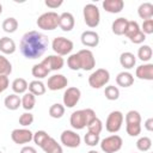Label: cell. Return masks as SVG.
<instances>
[{"label": "cell", "instance_id": "6da1fadb", "mask_svg": "<svg viewBox=\"0 0 153 153\" xmlns=\"http://www.w3.org/2000/svg\"><path fill=\"white\" fill-rule=\"evenodd\" d=\"M48 45H49L48 37L38 31L32 30L23 35L19 43V50L24 57L29 60H35L41 57L45 53Z\"/></svg>", "mask_w": 153, "mask_h": 153}, {"label": "cell", "instance_id": "7a4b0ae2", "mask_svg": "<svg viewBox=\"0 0 153 153\" xmlns=\"http://www.w3.org/2000/svg\"><path fill=\"white\" fill-rule=\"evenodd\" d=\"M96 117L97 116H96V112L93 109H90V108L81 109V110H76V111L72 112L69 123H71L72 128H74L76 130H81L85 127H87L88 123Z\"/></svg>", "mask_w": 153, "mask_h": 153}, {"label": "cell", "instance_id": "3957f363", "mask_svg": "<svg viewBox=\"0 0 153 153\" xmlns=\"http://www.w3.org/2000/svg\"><path fill=\"white\" fill-rule=\"evenodd\" d=\"M126 130L129 136H137L141 133V115L136 110H130L126 114Z\"/></svg>", "mask_w": 153, "mask_h": 153}, {"label": "cell", "instance_id": "277c9868", "mask_svg": "<svg viewBox=\"0 0 153 153\" xmlns=\"http://www.w3.org/2000/svg\"><path fill=\"white\" fill-rule=\"evenodd\" d=\"M59 18H60V14H57L54 11H49V12H45V13L41 14L37 19L36 24L42 30L51 31V30H55L59 26Z\"/></svg>", "mask_w": 153, "mask_h": 153}, {"label": "cell", "instance_id": "5b68a950", "mask_svg": "<svg viewBox=\"0 0 153 153\" xmlns=\"http://www.w3.org/2000/svg\"><path fill=\"white\" fill-rule=\"evenodd\" d=\"M84 14V22L88 27H97L100 22V12L99 8L94 4H87L85 5L82 10Z\"/></svg>", "mask_w": 153, "mask_h": 153}, {"label": "cell", "instance_id": "8992f818", "mask_svg": "<svg viewBox=\"0 0 153 153\" xmlns=\"http://www.w3.org/2000/svg\"><path fill=\"white\" fill-rule=\"evenodd\" d=\"M110 80V73L105 68H98L88 76V84L93 88H100L105 86Z\"/></svg>", "mask_w": 153, "mask_h": 153}, {"label": "cell", "instance_id": "52a82bcc", "mask_svg": "<svg viewBox=\"0 0 153 153\" xmlns=\"http://www.w3.org/2000/svg\"><path fill=\"white\" fill-rule=\"evenodd\" d=\"M99 145H100V149L104 153H116L122 148L123 140L120 135L114 134V135H110L103 139Z\"/></svg>", "mask_w": 153, "mask_h": 153}, {"label": "cell", "instance_id": "ba28073f", "mask_svg": "<svg viewBox=\"0 0 153 153\" xmlns=\"http://www.w3.org/2000/svg\"><path fill=\"white\" fill-rule=\"evenodd\" d=\"M51 48L59 56H65L71 54V51L74 48V44L71 39L66 37H55L51 42Z\"/></svg>", "mask_w": 153, "mask_h": 153}, {"label": "cell", "instance_id": "9c48e42d", "mask_svg": "<svg viewBox=\"0 0 153 153\" xmlns=\"http://www.w3.org/2000/svg\"><path fill=\"white\" fill-rule=\"evenodd\" d=\"M123 121H124V116L121 111L118 110L111 111L108 115V118L105 121V129L109 133H117L122 128Z\"/></svg>", "mask_w": 153, "mask_h": 153}, {"label": "cell", "instance_id": "30bf717a", "mask_svg": "<svg viewBox=\"0 0 153 153\" xmlns=\"http://www.w3.org/2000/svg\"><path fill=\"white\" fill-rule=\"evenodd\" d=\"M79 62H80V68L84 71H91L96 66V59L93 53L90 49H81L78 53Z\"/></svg>", "mask_w": 153, "mask_h": 153}, {"label": "cell", "instance_id": "8fae6325", "mask_svg": "<svg viewBox=\"0 0 153 153\" xmlns=\"http://www.w3.org/2000/svg\"><path fill=\"white\" fill-rule=\"evenodd\" d=\"M32 137H33V133L26 128H17L13 129L11 133V139L17 145L29 143L30 141H32Z\"/></svg>", "mask_w": 153, "mask_h": 153}, {"label": "cell", "instance_id": "7c38bea8", "mask_svg": "<svg viewBox=\"0 0 153 153\" xmlns=\"http://www.w3.org/2000/svg\"><path fill=\"white\" fill-rule=\"evenodd\" d=\"M60 140H61V143L66 147H69V148H76L79 147L80 142H81V137L79 134H76V131L74 130H63L61 133V136H60Z\"/></svg>", "mask_w": 153, "mask_h": 153}, {"label": "cell", "instance_id": "4fadbf2b", "mask_svg": "<svg viewBox=\"0 0 153 153\" xmlns=\"http://www.w3.org/2000/svg\"><path fill=\"white\" fill-rule=\"evenodd\" d=\"M81 91L78 87H68L63 93V106L74 108L80 100Z\"/></svg>", "mask_w": 153, "mask_h": 153}, {"label": "cell", "instance_id": "5bb4252c", "mask_svg": "<svg viewBox=\"0 0 153 153\" xmlns=\"http://www.w3.org/2000/svg\"><path fill=\"white\" fill-rule=\"evenodd\" d=\"M68 85V79L63 74H54L48 78L47 86L50 91H59Z\"/></svg>", "mask_w": 153, "mask_h": 153}, {"label": "cell", "instance_id": "9a60e30c", "mask_svg": "<svg viewBox=\"0 0 153 153\" xmlns=\"http://www.w3.org/2000/svg\"><path fill=\"white\" fill-rule=\"evenodd\" d=\"M80 39H81V43L88 48H94L99 44V35L93 30L84 31L80 36Z\"/></svg>", "mask_w": 153, "mask_h": 153}, {"label": "cell", "instance_id": "2e32d148", "mask_svg": "<svg viewBox=\"0 0 153 153\" xmlns=\"http://www.w3.org/2000/svg\"><path fill=\"white\" fill-rule=\"evenodd\" d=\"M75 25V20H74V17L72 13L69 12H63L60 14V18H59V27L65 31V32H68V31H72L73 27Z\"/></svg>", "mask_w": 153, "mask_h": 153}, {"label": "cell", "instance_id": "e0dca14e", "mask_svg": "<svg viewBox=\"0 0 153 153\" xmlns=\"http://www.w3.org/2000/svg\"><path fill=\"white\" fill-rule=\"evenodd\" d=\"M41 148L45 152V153H63L62 146L60 143H57V141L51 137L50 135L45 139V141L41 145Z\"/></svg>", "mask_w": 153, "mask_h": 153}, {"label": "cell", "instance_id": "ac0fdd59", "mask_svg": "<svg viewBox=\"0 0 153 153\" xmlns=\"http://www.w3.org/2000/svg\"><path fill=\"white\" fill-rule=\"evenodd\" d=\"M43 62L49 68V71H59L65 65L63 57L62 56H59V55H48L43 60Z\"/></svg>", "mask_w": 153, "mask_h": 153}, {"label": "cell", "instance_id": "d6986e66", "mask_svg": "<svg viewBox=\"0 0 153 153\" xmlns=\"http://www.w3.org/2000/svg\"><path fill=\"white\" fill-rule=\"evenodd\" d=\"M135 75L141 80H153V65L143 63L136 67Z\"/></svg>", "mask_w": 153, "mask_h": 153}, {"label": "cell", "instance_id": "ffe728a7", "mask_svg": "<svg viewBox=\"0 0 153 153\" xmlns=\"http://www.w3.org/2000/svg\"><path fill=\"white\" fill-rule=\"evenodd\" d=\"M102 6L109 13H120L124 7V2L123 0H104Z\"/></svg>", "mask_w": 153, "mask_h": 153}, {"label": "cell", "instance_id": "44dd1931", "mask_svg": "<svg viewBox=\"0 0 153 153\" xmlns=\"http://www.w3.org/2000/svg\"><path fill=\"white\" fill-rule=\"evenodd\" d=\"M120 63H121V66H122L123 68H126V69H131V68H134V66H135V63H136V57H135V55H134L133 53H130V51H124V53H122L121 56H120Z\"/></svg>", "mask_w": 153, "mask_h": 153}, {"label": "cell", "instance_id": "7402d4cb", "mask_svg": "<svg viewBox=\"0 0 153 153\" xmlns=\"http://www.w3.org/2000/svg\"><path fill=\"white\" fill-rule=\"evenodd\" d=\"M116 84L121 87H129L134 84V76L129 72H120L116 76Z\"/></svg>", "mask_w": 153, "mask_h": 153}, {"label": "cell", "instance_id": "603a6c76", "mask_svg": "<svg viewBox=\"0 0 153 153\" xmlns=\"http://www.w3.org/2000/svg\"><path fill=\"white\" fill-rule=\"evenodd\" d=\"M4 105H5L6 109H8L11 111H14V110L19 109V106L22 105V98L18 94H16V93L8 94L4 99Z\"/></svg>", "mask_w": 153, "mask_h": 153}, {"label": "cell", "instance_id": "cb8c5ba5", "mask_svg": "<svg viewBox=\"0 0 153 153\" xmlns=\"http://www.w3.org/2000/svg\"><path fill=\"white\" fill-rule=\"evenodd\" d=\"M17 47L16 43L12 38L10 37H1L0 38V51L6 54V55H11L16 51Z\"/></svg>", "mask_w": 153, "mask_h": 153}, {"label": "cell", "instance_id": "d4e9b609", "mask_svg": "<svg viewBox=\"0 0 153 153\" xmlns=\"http://www.w3.org/2000/svg\"><path fill=\"white\" fill-rule=\"evenodd\" d=\"M49 68L44 65V62L42 61V62H39V63H36L33 67H32V69H31V73H32V75L36 78V80H41V79H44L45 76H48V74H49Z\"/></svg>", "mask_w": 153, "mask_h": 153}, {"label": "cell", "instance_id": "484cf974", "mask_svg": "<svg viewBox=\"0 0 153 153\" xmlns=\"http://www.w3.org/2000/svg\"><path fill=\"white\" fill-rule=\"evenodd\" d=\"M127 24H128V19L124 18V17H120L117 19L114 20L112 25H111V29H112V32L117 36H121V35H124V31H126V27H127Z\"/></svg>", "mask_w": 153, "mask_h": 153}, {"label": "cell", "instance_id": "4316f807", "mask_svg": "<svg viewBox=\"0 0 153 153\" xmlns=\"http://www.w3.org/2000/svg\"><path fill=\"white\" fill-rule=\"evenodd\" d=\"M27 88H29V92L32 93L35 97H36V96H42V94H44L45 91H47V86H45L44 82H42L41 80H32V81L29 84Z\"/></svg>", "mask_w": 153, "mask_h": 153}, {"label": "cell", "instance_id": "83f0119b", "mask_svg": "<svg viewBox=\"0 0 153 153\" xmlns=\"http://www.w3.org/2000/svg\"><path fill=\"white\" fill-rule=\"evenodd\" d=\"M137 14L141 19H152L153 17V5L151 2H143L137 8Z\"/></svg>", "mask_w": 153, "mask_h": 153}, {"label": "cell", "instance_id": "f1b7e54d", "mask_svg": "<svg viewBox=\"0 0 153 153\" xmlns=\"http://www.w3.org/2000/svg\"><path fill=\"white\" fill-rule=\"evenodd\" d=\"M27 86H29V84H27V81L24 78H17V79H14L12 81V85H11V87H12V90H13V92L16 94L25 93L26 90H27Z\"/></svg>", "mask_w": 153, "mask_h": 153}, {"label": "cell", "instance_id": "f546056e", "mask_svg": "<svg viewBox=\"0 0 153 153\" xmlns=\"http://www.w3.org/2000/svg\"><path fill=\"white\" fill-rule=\"evenodd\" d=\"M35 104H36V98L32 93L30 92H25L22 97V106L26 110V111H30L35 108Z\"/></svg>", "mask_w": 153, "mask_h": 153}, {"label": "cell", "instance_id": "4dcf8cb0", "mask_svg": "<svg viewBox=\"0 0 153 153\" xmlns=\"http://www.w3.org/2000/svg\"><path fill=\"white\" fill-rule=\"evenodd\" d=\"M18 29V20L13 17H10V18H6L4 22H2V30L7 33H13L16 32Z\"/></svg>", "mask_w": 153, "mask_h": 153}, {"label": "cell", "instance_id": "1f68e13d", "mask_svg": "<svg viewBox=\"0 0 153 153\" xmlns=\"http://www.w3.org/2000/svg\"><path fill=\"white\" fill-rule=\"evenodd\" d=\"M152 55H153V51H152V48L147 44L145 45H141L137 50V57L143 61V62H148L151 59H152Z\"/></svg>", "mask_w": 153, "mask_h": 153}, {"label": "cell", "instance_id": "d6a6232c", "mask_svg": "<svg viewBox=\"0 0 153 153\" xmlns=\"http://www.w3.org/2000/svg\"><path fill=\"white\" fill-rule=\"evenodd\" d=\"M11 73H12V63L7 57L0 55V75L8 76Z\"/></svg>", "mask_w": 153, "mask_h": 153}, {"label": "cell", "instance_id": "836d02e7", "mask_svg": "<svg viewBox=\"0 0 153 153\" xmlns=\"http://www.w3.org/2000/svg\"><path fill=\"white\" fill-rule=\"evenodd\" d=\"M65 115V106L60 103H55L49 108V116L51 118H61Z\"/></svg>", "mask_w": 153, "mask_h": 153}, {"label": "cell", "instance_id": "e575fe53", "mask_svg": "<svg viewBox=\"0 0 153 153\" xmlns=\"http://www.w3.org/2000/svg\"><path fill=\"white\" fill-rule=\"evenodd\" d=\"M104 94H105V98L109 99V100H117L118 97H120V90H118L117 86L109 85V86L105 87Z\"/></svg>", "mask_w": 153, "mask_h": 153}, {"label": "cell", "instance_id": "d590c367", "mask_svg": "<svg viewBox=\"0 0 153 153\" xmlns=\"http://www.w3.org/2000/svg\"><path fill=\"white\" fill-rule=\"evenodd\" d=\"M136 147L141 152H147L152 147V140L148 136H142L136 141Z\"/></svg>", "mask_w": 153, "mask_h": 153}, {"label": "cell", "instance_id": "8d00e7d4", "mask_svg": "<svg viewBox=\"0 0 153 153\" xmlns=\"http://www.w3.org/2000/svg\"><path fill=\"white\" fill-rule=\"evenodd\" d=\"M140 31V26L137 24V22H134V20H128V24H127V27H126V31H124V35L128 37V38H131L135 33H137Z\"/></svg>", "mask_w": 153, "mask_h": 153}, {"label": "cell", "instance_id": "74e56055", "mask_svg": "<svg viewBox=\"0 0 153 153\" xmlns=\"http://www.w3.org/2000/svg\"><path fill=\"white\" fill-rule=\"evenodd\" d=\"M102 129H103V123H102V121L98 118V117H96V118H93L90 123H88V126H87V130L90 131V133H93V134H100V131H102Z\"/></svg>", "mask_w": 153, "mask_h": 153}, {"label": "cell", "instance_id": "f35d334b", "mask_svg": "<svg viewBox=\"0 0 153 153\" xmlns=\"http://www.w3.org/2000/svg\"><path fill=\"white\" fill-rule=\"evenodd\" d=\"M67 66L69 69L72 71H79L81 69L80 68V62H79V57H78V54H71L69 57L67 59Z\"/></svg>", "mask_w": 153, "mask_h": 153}, {"label": "cell", "instance_id": "ab89813d", "mask_svg": "<svg viewBox=\"0 0 153 153\" xmlns=\"http://www.w3.org/2000/svg\"><path fill=\"white\" fill-rule=\"evenodd\" d=\"M84 141H85V143H86L87 146L93 147V146H97L100 140H99V135H98V134H93V133L87 131V133L85 134V136H84Z\"/></svg>", "mask_w": 153, "mask_h": 153}, {"label": "cell", "instance_id": "60d3db41", "mask_svg": "<svg viewBox=\"0 0 153 153\" xmlns=\"http://www.w3.org/2000/svg\"><path fill=\"white\" fill-rule=\"evenodd\" d=\"M33 123V115L29 111V112H24L20 115L19 117V124L23 127H29Z\"/></svg>", "mask_w": 153, "mask_h": 153}, {"label": "cell", "instance_id": "b9f144b4", "mask_svg": "<svg viewBox=\"0 0 153 153\" xmlns=\"http://www.w3.org/2000/svg\"><path fill=\"white\" fill-rule=\"evenodd\" d=\"M49 136V134L47 133V131H44V130H37L35 134H33V137H32V140H33V142L38 146V147H41V145L45 141V139Z\"/></svg>", "mask_w": 153, "mask_h": 153}, {"label": "cell", "instance_id": "7bdbcfd3", "mask_svg": "<svg viewBox=\"0 0 153 153\" xmlns=\"http://www.w3.org/2000/svg\"><path fill=\"white\" fill-rule=\"evenodd\" d=\"M145 35H151L153 33V19H147L143 20L142 23V29H140Z\"/></svg>", "mask_w": 153, "mask_h": 153}, {"label": "cell", "instance_id": "ee69618b", "mask_svg": "<svg viewBox=\"0 0 153 153\" xmlns=\"http://www.w3.org/2000/svg\"><path fill=\"white\" fill-rule=\"evenodd\" d=\"M130 39V42L131 43H134V44H141V43H143V41L146 39V35L140 30L137 33H135L131 38H129Z\"/></svg>", "mask_w": 153, "mask_h": 153}, {"label": "cell", "instance_id": "f6af8a7d", "mask_svg": "<svg viewBox=\"0 0 153 153\" xmlns=\"http://www.w3.org/2000/svg\"><path fill=\"white\" fill-rule=\"evenodd\" d=\"M44 4H45V6L47 7H49V8H57V7H60L62 4H63V1L62 0H45L44 1Z\"/></svg>", "mask_w": 153, "mask_h": 153}, {"label": "cell", "instance_id": "bcb514c9", "mask_svg": "<svg viewBox=\"0 0 153 153\" xmlns=\"http://www.w3.org/2000/svg\"><path fill=\"white\" fill-rule=\"evenodd\" d=\"M10 85V80L8 76L6 75H0V93H2Z\"/></svg>", "mask_w": 153, "mask_h": 153}, {"label": "cell", "instance_id": "7dc6e473", "mask_svg": "<svg viewBox=\"0 0 153 153\" xmlns=\"http://www.w3.org/2000/svg\"><path fill=\"white\" fill-rule=\"evenodd\" d=\"M20 153H37L36 148L32 147V146H24L22 149H20Z\"/></svg>", "mask_w": 153, "mask_h": 153}, {"label": "cell", "instance_id": "c3c4849f", "mask_svg": "<svg viewBox=\"0 0 153 153\" xmlns=\"http://www.w3.org/2000/svg\"><path fill=\"white\" fill-rule=\"evenodd\" d=\"M143 126H145L146 130H148V131H152V130H153V118H152V117H151V118H147Z\"/></svg>", "mask_w": 153, "mask_h": 153}, {"label": "cell", "instance_id": "681fc988", "mask_svg": "<svg viewBox=\"0 0 153 153\" xmlns=\"http://www.w3.org/2000/svg\"><path fill=\"white\" fill-rule=\"evenodd\" d=\"M1 13H2V5L0 4V14H1Z\"/></svg>", "mask_w": 153, "mask_h": 153}, {"label": "cell", "instance_id": "f907efd6", "mask_svg": "<svg viewBox=\"0 0 153 153\" xmlns=\"http://www.w3.org/2000/svg\"><path fill=\"white\" fill-rule=\"evenodd\" d=\"M0 153H2V152H1V151H0Z\"/></svg>", "mask_w": 153, "mask_h": 153}]
</instances>
